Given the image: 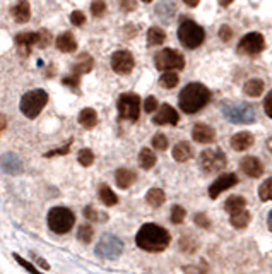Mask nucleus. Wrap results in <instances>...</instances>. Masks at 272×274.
Here are the masks:
<instances>
[{
  "mask_svg": "<svg viewBox=\"0 0 272 274\" xmlns=\"http://www.w3.org/2000/svg\"><path fill=\"white\" fill-rule=\"evenodd\" d=\"M170 242H171L170 231L156 223L142 225L136 235L137 247L146 252H163L168 249Z\"/></svg>",
  "mask_w": 272,
  "mask_h": 274,
  "instance_id": "nucleus-1",
  "label": "nucleus"
},
{
  "mask_svg": "<svg viewBox=\"0 0 272 274\" xmlns=\"http://www.w3.org/2000/svg\"><path fill=\"white\" fill-rule=\"evenodd\" d=\"M211 99V91L200 83H190L178 96V105L183 113L193 115L204 108Z\"/></svg>",
  "mask_w": 272,
  "mask_h": 274,
  "instance_id": "nucleus-2",
  "label": "nucleus"
},
{
  "mask_svg": "<svg viewBox=\"0 0 272 274\" xmlns=\"http://www.w3.org/2000/svg\"><path fill=\"white\" fill-rule=\"evenodd\" d=\"M48 228L57 235H65L76 225V214L65 206H55L48 211L46 216Z\"/></svg>",
  "mask_w": 272,
  "mask_h": 274,
  "instance_id": "nucleus-3",
  "label": "nucleus"
},
{
  "mask_svg": "<svg viewBox=\"0 0 272 274\" xmlns=\"http://www.w3.org/2000/svg\"><path fill=\"white\" fill-rule=\"evenodd\" d=\"M48 103V94L46 91L43 90H33V91H28L26 94H22L21 98V103H19V108L24 117L28 118H36L42 110L46 106Z\"/></svg>",
  "mask_w": 272,
  "mask_h": 274,
  "instance_id": "nucleus-4",
  "label": "nucleus"
},
{
  "mask_svg": "<svg viewBox=\"0 0 272 274\" xmlns=\"http://www.w3.org/2000/svg\"><path fill=\"white\" fill-rule=\"evenodd\" d=\"M223 115L231 124H253L257 118L255 108L248 103H225L223 105Z\"/></svg>",
  "mask_w": 272,
  "mask_h": 274,
  "instance_id": "nucleus-5",
  "label": "nucleus"
},
{
  "mask_svg": "<svg viewBox=\"0 0 272 274\" xmlns=\"http://www.w3.org/2000/svg\"><path fill=\"white\" fill-rule=\"evenodd\" d=\"M178 40L185 48H199L206 40V31L193 21H183L178 28Z\"/></svg>",
  "mask_w": 272,
  "mask_h": 274,
  "instance_id": "nucleus-6",
  "label": "nucleus"
},
{
  "mask_svg": "<svg viewBox=\"0 0 272 274\" xmlns=\"http://www.w3.org/2000/svg\"><path fill=\"white\" fill-rule=\"evenodd\" d=\"M228 160L221 149H206L199 156V166L204 173H218L226 168Z\"/></svg>",
  "mask_w": 272,
  "mask_h": 274,
  "instance_id": "nucleus-7",
  "label": "nucleus"
},
{
  "mask_svg": "<svg viewBox=\"0 0 272 274\" xmlns=\"http://www.w3.org/2000/svg\"><path fill=\"white\" fill-rule=\"evenodd\" d=\"M154 65L158 70H181L185 67V58L180 51L171 50V48H165V50L158 51L154 57Z\"/></svg>",
  "mask_w": 272,
  "mask_h": 274,
  "instance_id": "nucleus-8",
  "label": "nucleus"
},
{
  "mask_svg": "<svg viewBox=\"0 0 272 274\" xmlns=\"http://www.w3.org/2000/svg\"><path fill=\"white\" fill-rule=\"evenodd\" d=\"M117 108L120 118L129 122H137L140 115V98L134 92H125L118 98Z\"/></svg>",
  "mask_w": 272,
  "mask_h": 274,
  "instance_id": "nucleus-9",
  "label": "nucleus"
},
{
  "mask_svg": "<svg viewBox=\"0 0 272 274\" xmlns=\"http://www.w3.org/2000/svg\"><path fill=\"white\" fill-rule=\"evenodd\" d=\"M122 252H124V243L111 233H105L96 245V254L103 259H117L122 255Z\"/></svg>",
  "mask_w": 272,
  "mask_h": 274,
  "instance_id": "nucleus-10",
  "label": "nucleus"
},
{
  "mask_svg": "<svg viewBox=\"0 0 272 274\" xmlns=\"http://www.w3.org/2000/svg\"><path fill=\"white\" fill-rule=\"evenodd\" d=\"M264 48H266V40L260 33H248L238 43V51L243 55H259Z\"/></svg>",
  "mask_w": 272,
  "mask_h": 274,
  "instance_id": "nucleus-11",
  "label": "nucleus"
},
{
  "mask_svg": "<svg viewBox=\"0 0 272 274\" xmlns=\"http://www.w3.org/2000/svg\"><path fill=\"white\" fill-rule=\"evenodd\" d=\"M238 183V177L234 173H223L219 179H216L209 187V197L218 199L223 192H226L228 188L234 187Z\"/></svg>",
  "mask_w": 272,
  "mask_h": 274,
  "instance_id": "nucleus-12",
  "label": "nucleus"
},
{
  "mask_svg": "<svg viewBox=\"0 0 272 274\" xmlns=\"http://www.w3.org/2000/svg\"><path fill=\"white\" fill-rule=\"evenodd\" d=\"M134 64H136V62H134V55L127 50L117 51V53H113V57H111V69L117 74H122V76L129 74L130 70L134 69Z\"/></svg>",
  "mask_w": 272,
  "mask_h": 274,
  "instance_id": "nucleus-13",
  "label": "nucleus"
},
{
  "mask_svg": "<svg viewBox=\"0 0 272 274\" xmlns=\"http://www.w3.org/2000/svg\"><path fill=\"white\" fill-rule=\"evenodd\" d=\"M180 117H178V112L170 105H161L158 110V113L152 117V122L156 125H177Z\"/></svg>",
  "mask_w": 272,
  "mask_h": 274,
  "instance_id": "nucleus-14",
  "label": "nucleus"
},
{
  "mask_svg": "<svg viewBox=\"0 0 272 274\" xmlns=\"http://www.w3.org/2000/svg\"><path fill=\"white\" fill-rule=\"evenodd\" d=\"M0 170L9 175H19L22 172V161L17 154L14 153H5L0 156Z\"/></svg>",
  "mask_w": 272,
  "mask_h": 274,
  "instance_id": "nucleus-15",
  "label": "nucleus"
},
{
  "mask_svg": "<svg viewBox=\"0 0 272 274\" xmlns=\"http://www.w3.org/2000/svg\"><path fill=\"white\" fill-rule=\"evenodd\" d=\"M240 170L245 175L250 177V179H259L264 173V165L255 156H245L240 161Z\"/></svg>",
  "mask_w": 272,
  "mask_h": 274,
  "instance_id": "nucleus-16",
  "label": "nucleus"
},
{
  "mask_svg": "<svg viewBox=\"0 0 272 274\" xmlns=\"http://www.w3.org/2000/svg\"><path fill=\"white\" fill-rule=\"evenodd\" d=\"M192 137L199 144H211L216 139V132L214 129L206 124H195L192 129Z\"/></svg>",
  "mask_w": 272,
  "mask_h": 274,
  "instance_id": "nucleus-17",
  "label": "nucleus"
},
{
  "mask_svg": "<svg viewBox=\"0 0 272 274\" xmlns=\"http://www.w3.org/2000/svg\"><path fill=\"white\" fill-rule=\"evenodd\" d=\"M231 147H233L234 151H247L250 149L253 146V142H255V139H253L252 132H238V134H234L231 137Z\"/></svg>",
  "mask_w": 272,
  "mask_h": 274,
  "instance_id": "nucleus-18",
  "label": "nucleus"
},
{
  "mask_svg": "<svg viewBox=\"0 0 272 274\" xmlns=\"http://www.w3.org/2000/svg\"><path fill=\"white\" fill-rule=\"evenodd\" d=\"M16 45L19 48V53L22 57H28L31 48L36 45V33H21L16 36Z\"/></svg>",
  "mask_w": 272,
  "mask_h": 274,
  "instance_id": "nucleus-19",
  "label": "nucleus"
},
{
  "mask_svg": "<svg viewBox=\"0 0 272 274\" xmlns=\"http://www.w3.org/2000/svg\"><path fill=\"white\" fill-rule=\"evenodd\" d=\"M137 180V175L134 170H129V168H118L117 172H115V183H117V187L120 188H129L130 185Z\"/></svg>",
  "mask_w": 272,
  "mask_h": 274,
  "instance_id": "nucleus-20",
  "label": "nucleus"
},
{
  "mask_svg": "<svg viewBox=\"0 0 272 274\" xmlns=\"http://www.w3.org/2000/svg\"><path fill=\"white\" fill-rule=\"evenodd\" d=\"M55 43H57L58 50L63 51V53H72V51L77 50V42H76V38H74V35L70 31L62 33Z\"/></svg>",
  "mask_w": 272,
  "mask_h": 274,
  "instance_id": "nucleus-21",
  "label": "nucleus"
},
{
  "mask_svg": "<svg viewBox=\"0 0 272 274\" xmlns=\"http://www.w3.org/2000/svg\"><path fill=\"white\" fill-rule=\"evenodd\" d=\"M192 154H193V149L187 140H181V142H178L177 146L173 147V160L178 163L188 161L190 158H192Z\"/></svg>",
  "mask_w": 272,
  "mask_h": 274,
  "instance_id": "nucleus-22",
  "label": "nucleus"
},
{
  "mask_svg": "<svg viewBox=\"0 0 272 274\" xmlns=\"http://www.w3.org/2000/svg\"><path fill=\"white\" fill-rule=\"evenodd\" d=\"M98 197H99V201H101L106 207H113V206L118 204L117 194H115V192L111 190L110 185H106V183H101V185H99V188H98Z\"/></svg>",
  "mask_w": 272,
  "mask_h": 274,
  "instance_id": "nucleus-23",
  "label": "nucleus"
},
{
  "mask_svg": "<svg viewBox=\"0 0 272 274\" xmlns=\"http://www.w3.org/2000/svg\"><path fill=\"white\" fill-rule=\"evenodd\" d=\"M92 65H94V60H92L91 55L83 53L76 60V64L72 65V72L74 74H88L92 70Z\"/></svg>",
  "mask_w": 272,
  "mask_h": 274,
  "instance_id": "nucleus-24",
  "label": "nucleus"
},
{
  "mask_svg": "<svg viewBox=\"0 0 272 274\" xmlns=\"http://www.w3.org/2000/svg\"><path fill=\"white\" fill-rule=\"evenodd\" d=\"M12 16L16 19V23H28L29 17H31V7L26 0L17 2V5L12 9Z\"/></svg>",
  "mask_w": 272,
  "mask_h": 274,
  "instance_id": "nucleus-25",
  "label": "nucleus"
},
{
  "mask_svg": "<svg viewBox=\"0 0 272 274\" xmlns=\"http://www.w3.org/2000/svg\"><path fill=\"white\" fill-rule=\"evenodd\" d=\"M166 201V194L165 190H161V188L154 187V188H149L147 194H146V202L151 207H161L165 204Z\"/></svg>",
  "mask_w": 272,
  "mask_h": 274,
  "instance_id": "nucleus-26",
  "label": "nucleus"
},
{
  "mask_svg": "<svg viewBox=\"0 0 272 274\" xmlns=\"http://www.w3.org/2000/svg\"><path fill=\"white\" fill-rule=\"evenodd\" d=\"M156 14H158L165 23H170L171 17L175 16V3L171 2V0H161V2L156 5Z\"/></svg>",
  "mask_w": 272,
  "mask_h": 274,
  "instance_id": "nucleus-27",
  "label": "nucleus"
},
{
  "mask_svg": "<svg viewBox=\"0 0 272 274\" xmlns=\"http://www.w3.org/2000/svg\"><path fill=\"white\" fill-rule=\"evenodd\" d=\"M79 124L83 125L84 129L91 131V129L96 127V124H98V113L92 108H84L83 112L79 113Z\"/></svg>",
  "mask_w": 272,
  "mask_h": 274,
  "instance_id": "nucleus-28",
  "label": "nucleus"
},
{
  "mask_svg": "<svg viewBox=\"0 0 272 274\" xmlns=\"http://www.w3.org/2000/svg\"><path fill=\"white\" fill-rule=\"evenodd\" d=\"M229 223L233 228L236 229H243L247 228V225L250 223V213L248 211H238V213H233L229 216Z\"/></svg>",
  "mask_w": 272,
  "mask_h": 274,
  "instance_id": "nucleus-29",
  "label": "nucleus"
},
{
  "mask_svg": "<svg viewBox=\"0 0 272 274\" xmlns=\"http://www.w3.org/2000/svg\"><path fill=\"white\" fill-rule=\"evenodd\" d=\"M156 161H158V158H156L154 151H151L149 147H144V149H140L139 153V166L142 170H151L152 166L156 165Z\"/></svg>",
  "mask_w": 272,
  "mask_h": 274,
  "instance_id": "nucleus-30",
  "label": "nucleus"
},
{
  "mask_svg": "<svg viewBox=\"0 0 272 274\" xmlns=\"http://www.w3.org/2000/svg\"><path fill=\"white\" fill-rule=\"evenodd\" d=\"M166 40V33L163 31L161 28H158V26H152V28H149L147 31V43L149 46H159L163 45Z\"/></svg>",
  "mask_w": 272,
  "mask_h": 274,
  "instance_id": "nucleus-31",
  "label": "nucleus"
},
{
  "mask_svg": "<svg viewBox=\"0 0 272 274\" xmlns=\"http://www.w3.org/2000/svg\"><path fill=\"white\" fill-rule=\"evenodd\" d=\"M243 91H245V94H247V96L257 98V96H260L264 92V81H260V79H250V81H247V84H245Z\"/></svg>",
  "mask_w": 272,
  "mask_h": 274,
  "instance_id": "nucleus-32",
  "label": "nucleus"
},
{
  "mask_svg": "<svg viewBox=\"0 0 272 274\" xmlns=\"http://www.w3.org/2000/svg\"><path fill=\"white\" fill-rule=\"evenodd\" d=\"M245 206H247V201H245L241 195H233V197H229L228 201L225 202V209L228 211L229 214L238 213V211H243Z\"/></svg>",
  "mask_w": 272,
  "mask_h": 274,
  "instance_id": "nucleus-33",
  "label": "nucleus"
},
{
  "mask_svg": "<svg viewBox=\"0 0 272 274\" xmlns=\"http://www.w3.org/2000/svg\"><path fill=\"white\" fill-rule=\"evenodd\" d=\"M178 81H180V77H178L177 72H165L159 77V84H161L163 88H166V90H173L178 84Z\"/></svg>",
  "mask_w": 272,
  "mask_h": 274,
  "instance_id": "nucleus-34",
  "label": "nucleus"
},
{
  "mask_svg": "<svg viewBox=\"0 0 272 274\" xmlns=\"http://www.w3.org/2000/svg\"><path fill=\"white\" fill-rule=\"evenodd\" d=\"M259 197H260V201H264V202L272 201V179H267L266 182L259 187Z\"/></svg>",
  "mask_w": 272,
  "mask_h": 274,
  "instance_id": "nucleus-35",
  "label": "nucleus"
},
{
  "mask_svg": "<svg viewBox=\"0 0 272 274\" xmlns=\"http://www.w3.org/2000/svg\"><path fill=\"white\" fill-rule=\"evenodd\" d=\"M185 218H187V211L183 209L181 206H173L171 207V223L173 225H181L185 221Z\"/></svg>",
  "mask_w": 272,
  "mask_h": 274,
  "instance_id": "nucleus-36",
  "label": "nucleus"
},
{
  "mask_svg": "<svg viewBox=\"0 0 272 274\" xmlns=\"http://www.w3.org/2000/svg\"><path fill=\"white\" fill-rule=\"evenodd\" d=\"M77 161L88 168V166H91L92 163H94V153H92L91 149H88V147H84V149H81L79 153H77Z\"/></svg>",
  "mask_w": 272,
  "mask_h": 274,
  "instance_id": "nucleus-37",
  "label": "nucleus"
},
{
  "mask_svg": "<svg viewBox=\"0 0 272 274\" xmlns=\"http://www.w3.org/2000/svg\"><path fill=\"white\" fill-rule=\"evenodd\" d=\"M92 236H94V229H92V227H89V225H83V227H79V229H77V238L83 243H89L92 240Z\"/></svg>",
  "mask_w": 272,
  "mask_h": 274,
  "instance_id": "nucleus-38",
  "label": "nucleus"
},
{
  "mask_svg": "<svg viewBox=\"0 0 272 274\" xmlns=\"http://www.w3.org/2000/svg\"><path fill=\"white\" fill-rule=\"evenodd\" d=\"M197 249H199V243L193 238H190V236H183L180 240V250L185 252V254H193Z\"/></svg>",
  "mask_w": 272,
  "mask_h": 274,
  "instance_id": "nucleus-39",
  "label": "nucleus"
},
{
  "mask_svg": "<svg viewBox=\"0 0 272 274\" xmlns=\"http://www.w3.org/2000/svg\"><path fill=\"white\" fill-rule=\"evenodd\" d=\"M83 214H84V218L88 221H106L108 220L106 214H105V216H99L101 213H98V211H96L92 206H86L83 209Z\"/></svg>",
  "mask_w": 272,
  "mask_h": 274,
  "instance_id": "nucleus-40",
  "label": "nucleus"
},
{
  "mask_svg": "<svg viewBox=\"0 0 272 274\" xmlns=\"http://www.w3.org/2000/svg\"><path fill=\"white\" fill-rule=\"evenodd\" d=\"M51 42V33L46 31V29H40L38 33H36V45L40 48H46L50 45Z\"/></svg>",
  "mask_w": 272,
  "mask_h": 274,
  "instance_id": "nucleus-41",
  "label": "nucleus"
},
{
  "mask_svg": "<svg viewBox=\"0 0 272 274\" xmlns=\"http://www.w3.org/2000/svg\"><path fill=\"white\" fill-rule=\"evenodd\" d=\"M12 255H14V259H16V262H17V264L22 266V268H24L26 271H28L29 274H43L42 271H40L38 268H36V266H33L29 261H26V259H22L19 254H12Z\"/></svg>",
  "mask_w": 272,
  "mask_h": 274,
  "instance_id": "nucleus-42",
  "label": "nucleus"
},
{
  "mask_svg": "<svg viewBox=\"0 0 272 274\" xmlns=\"http://www.w3.org/2000/svg\"><path fill=\"white\" fill-rule=\"evenodd\" d=\"M152 147H154L156 151H166L168 149V139L165 134H156L152 137Z\"/></svg>",
  "mask_w": 272,
  "mask_h": 274,
  "instance_id": "nucleus-43",
  "label": "nucleus"
},
{
  "mask_svg": "<svg viewBox=\"0 0 272 274\" xmlns=\"http://www.w3.org/2000/svg\"><path fill=\"white\" fill-rule=\"evenodd\" d=\"M193 223H195L199 228H204V229L211 228V220L207 218L206 213H197L195 216H193Z\"/></svg>",
  "mask_w": 272,
  "mask_h": 274,
  "instance_id": "nucleus-44",
  "label": "nucleus"
},
{
  "mask_svg": "<svg viewBox=\"0 0 272 274\" xmlns=\"http://www.w3.org/2000/svg\"><path fill=\"white\" fill-rule=\"evenodd\" d=\"M183 271L185 274H206L207 264H206V261H200L199 266H185Z\"/></svg>",
  "mask_w": 272,
  "mask_h": 274,
  "instance_id": "nucleus-45",
  "label": "nucleus"
},
{
  "mask_svg": "<svg viewBox=\"0 0 272 274\" xmlns=\"http://www.w3.org/2000/svg\"><path fill=\"white\" fill-rule=\"evenodd\" d=\"M105 9H106L105 0H92V2H91V14H92V16L99 17L103 12H105Z\"/></svg>",
  "mask_w": 272,
  "mask_h": 274,
  "instance_id": "nucleus-46",
  "label": "nucleus"
},
{
  "mask_svg": "<svg viewBox=\"0 0 272 274\" xmlns=\"http://www.w3.org/2000/svg\"><path fill=\"white\" fill-rule=\"evenodd\" d=\"M70 23H72L74 26H83L86 23L84 12H81V10H74V12L70 14Z\"/></svg>",
  "mask_w": 272,
  "mask_h": 274,
  "instance_id": "nucleus-47",
  "label": "nucleus"
},
{
  "mask_svg": "<svg viewBox=\"0 0 272 274\" xmlns=\"http://www.w3.org/2000/svg\"><path fill=\"white\" fill-rule=\"evenodd\" d=\"M144 110H146L147 113H154L156 110H158V99H156L154 96L146 98V101H144Z\"/></svg>",
  "mask_w": 272,
  "mask_h": 274,
  "instance_id": "nucleus-48",
  "label": "nucleus"
},
{
  "mask_svg": "<svg viewBox=\"0 0 272 274\" xmlns=\"http://www.w3.org/2000/svg\"><path fill=\"white\" fill-rule=\"evenodd\" d=\"M70 144H72V140H69V142H67L63 147H58V149H53V151H48V153L45 154V158L58 156V154H67V153L70 151Z\"/></svg>",
  "mask_w": 272,
  "mask_h": 274,
  "instance_id": "nucleus-49",
  "label": "nucleus"
},
{
  "mask_svg": "<svg viewBox=\"0 0 272 274\" xmlns=\"http://www.w3.org/2000/svg\"><path fill=\"white\" fill-rule=\"evenodd\" d=\"M62 84H65V86H69V88H72V90H76V88L79 86V77H77V74H72V76H69V77H63Z\"/></svg>",
  "mask_w": 272,
  "mask_h": 274,
  "instance_id": "nucleus-50",
  "label": "nucleus"
},
{
  "mask_svg": "<svg viewBox=\"0 0 272 274\" xmlns=\"http://www.w3.org/2000/svg\"><path fill=\"white\" fill-rule=\"evenodd\" d=\"M231 36H233V31H231L229 26H221V29H219V38L223 40V42H229Z\"/></svg>",
  "mask_w": 272,
  "mask_h": 274,
  "instance_id": "nucleus-51",
  "label": "nucleus"
},
{
  "mask_svg": "<svg viewBox=\"0 0 272 274\" xmlns=\"http://www.w3.org/2000/svg\"><path fill=\"white\" fill-rule=\"evenodd\" d=\"M264 110H266L267 117L272 118V91L266 96V101H264Z\"/></svg>",
  "mask_w": 272,
  "mask_h": 274,
  "instance_id": "nucleus-52",
  "label": "nucleus"
},
{
  "mask_svg": "<svg viewBox=\"0 0 272 274\" xmlns=\"http://www.w3.org/2000/svg\"><path fill=\"white\" fill-rule=\"evenodd\" d=\"M122 10H124V12H130V10H134L136 9V0H122Z\"/></svg>",
  "mask_w": 272,
  "mask_h": 274,
  "instance_id": "nucleus-53",
  "label": "nucleus"
},
{
  "mask_svg": "<svg viewBox=\"0 0 272 274\" xmlns=\"http://www.w3.org/2000/svg\"><path fill=\"white\" fill-rule=\"evenodd\" d=\"M5 127H7V117L3 113H0V134L5 131Z\"/></svg>",
  "mask_w": 272,
  "mask_h": 274,
  "instance_id": "nucleus-54",
  "label": "nucleus"
},
{
  "mask_svg": "<svg viewBox=\"0 0 272 274\" xmlns=\"http://www.w3.org/2000/svg\"><path fill=\"white\" fill-rule=\"evenodd\" d=\"M35 259H36V262H38V264L42 266V269H45V271H48V269H50V266L46 264V261H45V259H42V257H36V255H35Z\"/></svg>",
  "mask_w": 272,
  "mask_h": 274,
  "instance_id": "nucleus-55",
  "label": "nucleus"
},
{
  "mask_svg": "<svg viewBox=\"0 0 272 274\" xmlns=\"http://www.w3.org/2000/svg\"><path fill=\"white\" fill-rule=\"evenodd\" d=\"M183 2L187 3L188 7H197V5H199L200 0H183Z\"/></svg>",
  "mask_w": 272,
  "mask_h": 274,
  "instance_id": "nucleus-56",
  "label": "nucleus"
},
{
  "mask_svg": "<svg viewBox=\"0 0 272 274\" xmlns=\"http://www.w3.org/2000/svg\"><path fill=\"white\" fill-rule=\"evenodd\" d=\"M267 227H269V229L272 231V211L269 213V216H267Z\"/></svg>",
  "mask_w": 272,
  "mask_h": 274,
  "instance_id": "nucleus-57",
  "label": "nucleus"
},
{
  "mask_svg": "<svg viewBox=\"0 0 272 274\" xmlns=\"http://www.w3.org/2000/svg\"><path fill=\"white\" fill-rule=\"evenodd\" d=\"M219 3H221L223 7H228L229 3H233V0H219Z\"/></svg>",
  "mask_w": 272,
  "mask_h": 274,
  "instance_id": "nucleus-58",
  "label": "nucleus"
},
{
  "mask_svg": "<svg viewBox=\"0 0 272 274\" xmlns=\"http://www.w3.org/2000/svg\"><path fill=\"white\" fill-rule=\"evenodd\" d=\"M267 149H269V153H272V137L267 140Z\"/></svg>",
  "mask_w": 272,
  "mask_h": 274,
  "instance_id": "nucleus-59",
  "label": "nucleus"
},
{
  "mask_svg": "<svg viewBox=\"0 0 272 274\" xmlns=\"http://www.w3.org/2000/svg\"><path fill=\"white\" fill-rule=\"evenodd\" d=\"M142 2H152V0H142Z\"/></svg>",
  "mask_w": 272,
  "mask_h": 274,
  "instance_id": "nucleus-60",
  "label": "nucleus"
}]
</instances>
